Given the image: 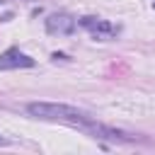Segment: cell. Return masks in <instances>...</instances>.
Returning <instances> with one entry per match:
<instances>
[{"instance_id": "6da1fadb", "label": "cell", "mask_w": 155, "mask_h": 155, "mask_svg": "<svg viewBox=\"0 0 155 155\" xmlns=\"http://www.w3.org/2000/svg\"><path fill=\"white\" fill-rule=\"evenodd\" d=\"M27 114L34 119H44V121H58V124H68V126H78V128H90L97 116H92L85 109H78L73 104H63V102H29Z\"/></svg>"}, {"instance_id": "7a4b0ae2", "label": "cell", "mask_w": 155, "mask_h": 155, "mask_svg": "<svg viewBox=\"0 0 155 155\" xmlns=\"http://www.w3.org/2000/svg\"><path fill=\"white\" fill-rule=\"evenodd\" d=\"M87 133H92L94 138H104V140H111V143H133V140H138V136H133V133H126V131H121V128H114V126H104V124H99V121H94L90 128H85Z\"/></svg>"}, {"instance_id": "3957f363", "label": "cell", "mask_w": 155, "mask_h": 155, "mask_svg": "<svg viewBox=\"0 0 155 155\" xmlns=\"http://www.w3.org/2000/svg\"><path fill=\"white\" fill-rule=\"evenodd\" d=\"M78 24H80L82 29H87V31H90L94 39H99V41H107V39H111V36L119 31V27H114V24L99 19V17H82V19H78Z\"/></svg>"}, {"instance_id": "277c9868", "label": "cell", "mask_w": 155, "mask_h": 155, "mask_svg": "<svg viewBox=\"0 0 155 155\" xmlns=\"http://www.w3.org/2000/svg\"><path fill=\"white\" fill-rule=\"evenodd\" d=\"M75 27H78V19H75L73 15H68V12H56V15H51V17L46 19V31H48V34L65 36V34L75 31Z\"/></svg>"}, {"instance_id": "5b68a950", "label": "cell", "mask_w": 155, "mask_h": 155, "mask_svg": "<svg viewBox=\"0 0 155 155\" xmlns=\"http://www.w3.org/2000/svg\"><path fill=\"white\" fill-rule=\"evenodd\" d=\"M34 58L22 53L19 48H7L5 53H0V70H17V68H31Z\"/></svg>"}, {"instance_id": "8992f818", "label": "cell", "mask_w": 155, "mask_h": 155, "mask_svg": "<svg viewBox=\"0 0 155 155\" xmlns=\"http://www.w3.org/2000/svg\"><path fill=\"white\" fill-rule=\"evenodd\" d=\"M7 143H10V140H7L5 136H0V148H2V145H7Z\"/></svg>"}, {"instance_id": "52a82bcc", "label": "cell", "mask_w": 155, "mask_h": 155, "mask_svg": "<svg viewBox=\"0 0 155 155\" xmlns=\"http://www.w3.org/2000/svg\"><path fill=\"white\" fill-rule=\"evenodd\" d=\"M0 5H2V0H0Z\"/></svg>"}]
</instances>
